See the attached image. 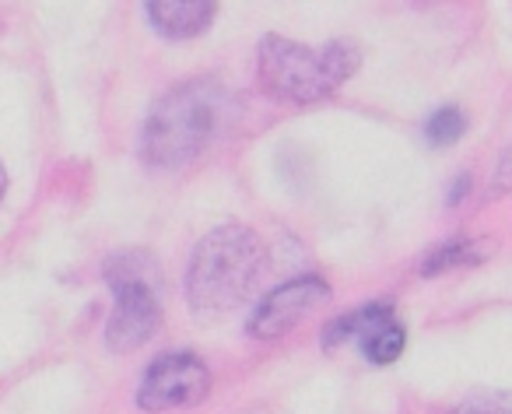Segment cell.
Returning a JSON list of instances; mask_svg holds the SVG:
<instances>
[{
	"instance_id": "6da1fadb",
	"label": "cell",
	"mask_w": 512,
	"mask_h": 414,
	"mask_svg": "<svg viewBox=\"0 0 512 414\" xmlns=\"http://www.w3.org/2000/svg\"><path fill=\"white\" fill-rule=\"evenodd\" d=\"M232 92L218 78H193L165 92L141 127V158L155 169L193 162L232 120Z\"/></svg>"
},
{
	"instance_id": "7a4b0ae2",
	"label": "cell",
	"mask_w": 512,
	"mask_h": 414,
	"mask_svg": "<svg viewBox=\"0 0 512 414\" xmlns=\"http://www.w3.org/2000/svg\"><path fill=\"white\" fill-rule=\"evenodd\" d=\"M264 246L246 225H221L197 243L186 271V299L193 313L221 316L239 309L264 274Z\"/></svg>"
},
{
	"instance_id": "3957f363",
	"label": "cell",
	"mask_w": 512,
	"mask_h": 414,
	"mask_svg": "<svg viewBox=\"0 0 512 414\" xmlns=\"http://www.w3.org/2000/svg\"><path fill=\"white\" fill-rule=\"evenodd\" d=\"M362 64V50L351 39H337L323 50L295 43V39L267 36L256 53L260 88L281 102H320L334 95Z\"/></svg>"
},
{
	"instance_id": "277c9868",
	"label": "cell",
	"mask_w": 512,
	"mask_h": 414,
	"mask_svg": "<svg viewBox=\"0 0 512 414\" xmlns=\"http://www.w3.org/2000/svg\"><path fill=\"white\" fill-rule=\"evenodd\" d=\"M106 281L116 295L106 327V344L113 351H134L151 341L162 323L158 299V267L148 253H116L106 264Z\"/></svg>"
},
{
	"instance_id": "5b68a950",
	"label": "cell",
	"mask_w": 512,
	"mask_h": 414,
	"mask_svg": "<svg viewBox=\"0 0 512 414\" xmlns=\"http://www.w3.org/2000/svg\"><path fill=\"white\" fill-rule=\"evenodd\" d=\"M211 390V369L204 358L190 351H169L148 365L141 386H137V407L141 411H183L207 397Z\"/></svg>"
},
{
	"instance_id": "8992f818",
	"label": "cell",
	"mask_w": 512,
	"mask_h": 414,
	"mask_svg": "<svg viewBox=\"0 0 512 414\" xmlns=\"http://www.w3.org/2000/svg\"><path fill=\"white\" fill-rule=\"evenodd\" d=\"M351 337L358 341L362 355L376 365L397 362L407 344V334L397 323V316H393L390 302H369V306L327 323V330H323V348H334V344H344V341H351Z\"/></svg>"
},
{
	"instance_id": "52a82bcc",
	"label": "cell",
	"mask_w": 512,
	"mask_h": 414,
	"mask_svg": "<svg viewBox=\"0 0 512 414\" xmlns=\"http://www.w3.org/2000/svg\"><path fill=\"white\" fill-rule=\"evenodd\" d=\"M330 299V285L320 278H295L288 285L274 288L271 295L260 299V306L253 309L249 320V334L256 341H274V337L288 334L302 316H309L313 309H320Z\"/></svg>"
},
{
	"instance_id": "ba28073f",
	"label": "cell",
	"mask_w": 512,
	"mask_h": 414,
	"mask_svg": "<svg viewBox=\"0 0 512 414\" xmlns=\"http://www.w3.org/2000/svg\"><path fill=\"white\" fill-rule=\"evenodd\" d=\"M148 22L155 25L158 36L165 39H193L214 22L211 0H151L144 4Z\"/></svg>"
},
{
	"instance_id": "9c48e42d",
	"label": "cell",
	"mask_w": 512,
	"mask_h": 414,
	"mask_svg": "<svg viewBox=\"0 0 512 414\" xmlns=\"http://www.w3.org/2000/svg\"><path fill=\"white\" fill-rule=\"evenodd\" d=\"M484 257H488V250H484L477 239L456 236V239H446L442 246H435V250L421 260V274H439V271H449V267H470V264H481Z\"/></svg>"
},
{
	"instance_id": "30bf717a",
	"label": "cell",
	"mask_w": 512,
	"mask_h": 414,
	"mask_svg": "<svg viewBox=\"0 0 512 414\" xmlns=\"http://www.w3.org/2000/svg\"><path fill=\"white\" fill-rule=\"evenodd\" d=\"M446 414H512V390H481L463 397Z\"/></svg>"
},
{
	"instance_id": "8fae6325",
	"label": "cell",
	"mask_w": 512,
	"mask_h": 414,
	"mask_svg": "<svg viewBox=\"0 0 512 414\" xmlns=\"http://www.w3.org/2000/svg\"><path fill=\"white\" fill-rule=\"evenodd\" d=\"M463 130H467V120H463V113L456 106H446V109H439L432 120H428L425 134H428V141H432L435 148H449V144L460 141Z\"/></svg>"
},
{
	"instance_id": "7c38bea8",
	"label": "cell",
	"mask_w": 512,
	"mask_h": 414,
	"mask_svg": "<svg viewBox=\"0 0 512 414\" xmlns=\"http://www.w3.org/2000/svg\"><path fill=\"white\" fill-rule=\"evenodd\" d=\"M467 190H470V176H460L453 183V193H449V204H456L460 197H467Z\"/></svg>"
},
{
	"instance_id": "4fadbf2b",
	"label": "cell",
	"mask_w": 512,
	"mask_h": 414,
	"mask_svg": "<svg viewBox=\"0 0 512 414\" xmlns=\"http://www.w3.org/2000/svg\"><path fill=\"white\" fill-rule=\"evenodd\" d=\"M4 190H8V172H4V162H0V197H4Z\"/></svg>"
}]
</instances>
